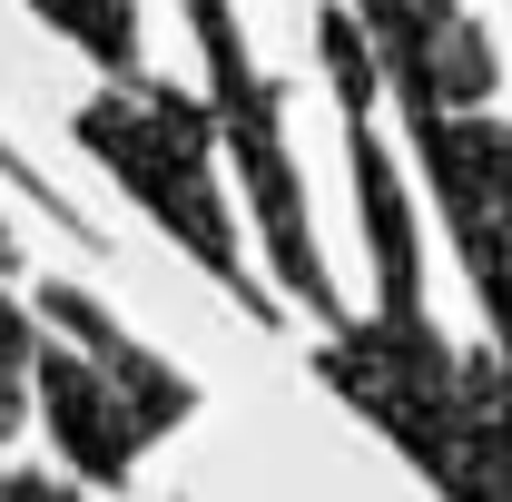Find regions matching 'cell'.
I'll return each instance as SVG.
<instances>
[{"label":"cell","mask_w":512,"mask_h":502,"mask_svg":"<svg viewBox=\"0 0 512 502\" xmlns=\"http://www.w3.org/2000/svg\"><path fill=\"white\" fill-rule=\"evenodd\" d=\"M325 79L345 109L365 256H375V315H345L316 345V375L375 424L444 502H512V355H463L424 315V247H414V197L404 168L375 138V40L355 10L316 20Z\"/></svg>","instance_id":"6da1fadb"},{"label":"cell","mask_w":512,"mask_h":502,"mask_svg":"<svg viewBox=\"0 0 512 502\" xmlns=\"http://www.w3.org/2000/svg\"><path fill=\"white\" fill-rule=\"evenodd\" d=\"M79 148L109 158V178L188 247V266H207L256 325H276V296L247 276L237 217H227V197H217V148H227V138H217V109H207V99L158 89L148 69H128V79H109V89L79 109Z\"/></svg>","instance_id":"7a4b0ae2"},{"label":"cell","mask_w":512,"mask_h":502,"mask_svg":"<svg viewBox=\"0 0 512 502\" xmlns=\"http://www.w3.org/2000/svg\"><path fill=\"white\" fill-rule=\"evenodd\" d=\"M40 315L60 325L69 345L40 335V355H30V394H40V414H50V434H60V463L79 473V483L109 493V483L138 473V453H148L158 434L188 424L197 384L168 375L158 355H138L79 286H40Z\"/></svg>","instance_id":"3957f363"},{"label":"cell","mask_w":512,"mask_h":502,"mask_svg":"<svg viewBox=\"0 0 512 502\" xmlns=\"http://www.w3.org/2000/svg\"><path fill=\"white\" fill-rule=\"evenodd\" d=\"M188 30H197V60H207V109H217V138H227V158L247 168L256 247H266V266H276V286H286L306 315L345 325V306H335V266H325V247H316V217H306L296 158H286V109H276L266 69L247 60L237 0H188Z\"/></svg>","instance_id":"277c9868"},{"label":"cell","mask_w":512,"mask_h":502,"mask_svg":"<svg viewBox=\"0 0 512 502\" xmlns=\"http://www.w3.org/2000/svg\"><path fill=\"white\" fill-rule=\"evenodd\" d=\"M414 148H424V178L444 207L463 276L493 315V355H512V119L493 109H404Z\"/></svg>","instance_id":"5b68a950"},{"label":"cell","mask_w":512,"mask_h":502,"mask_svg":"<svg viewBox=\"0 0 512 502\" xmlns=\"http://www.w3.org/2000/svg\"><path fill=\"white\" fill-rule=\"evenodd\" d=\"M365 40H375V69L404 109H483L493 99V40L463 20V0H355Z\"/></svg>","instance_id":"8992f818"},{"label":"cell","mask_w":512,"mask_h":502,"mask_svg":"<svg viewBox=\"0 0 512 502\" xmlns=\"http://www.w3.org/2000/svg\"><path fill=\"white\" fill-rule=\"evenodd\" d=\"M30 10L60 30L69 50H89L109 79H128V69H138V0H30Z\"/></svg>","instance_id":"52a82bcc"},{"label":"cell","mask_w":512,"mask_h":502,"mask_svg":"<svg viewBox=\"0 0 512 502\" xmlns=\"http://www.w3.org/2000/svg\"><path fill=\"white\" fill-rule=\"evenodd\" d=\"M30 355H40V335H30L20 315L0 306V443H10V424H20V404H30Z\"/></svg>","instance_id":"ba28073f"},{"label":"cell","mask_w":512,"mask_h":502,"mask_svg":"<svg viewBox=\"0 0 512 502\" xmlns=\"http://www.w3.org/2000/svg\"><path fill=\"white\" fill-rule=\"evenodd\" d=\"M0 502H79V493L50 483V473H0Z\"/></svg>","instance_id":"9c48e42d"},{"label":"cell","mask_w":512,"mask_h":502,"mask_svg":"<svg viewBox=\"0 0 512 502\" xmlns=\"http://www.w3.org/2000/svg\"><path fill=\"white\" fill-rule=\"evenodd\" d=\"M0 256H10V247H0Z\"/></svg>","instance_id":"30bf717a"}]
</instances>
